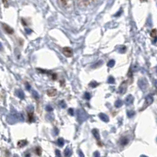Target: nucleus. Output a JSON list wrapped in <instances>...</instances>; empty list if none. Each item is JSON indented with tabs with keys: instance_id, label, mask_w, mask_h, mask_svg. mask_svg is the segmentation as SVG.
<instances>
[{
	"instance_id": "f257e3e1",
	"label": "nucleus",
	"mask_w": 157,
	"mask_h": 157,
	"mask_svg": "<svg viewBox=\"0 0 157 157\" xmlns=\"http://www.w3.org/2000/svg\"><path fill=\"white\" fill-rule=\"evenodd\" d=\"M62 52L67 57H71L73 55V50H71L70 47H64L63 48Z\"/></svg>"
},
{
	"instance_id": "f03ea898",
	"label": "nucleus",
	"mask_w": 157,
	"mask_h": 157,
	"mask_svg": "<svg viewBox=\"0 0 157 157\" xmlns=\"http://www.w3.org/2000/svg\"><path fill=\"white\" fill-rule=\"evenodd\" d=\"M127 81H124V82H123V83L121 84L120 86L119 87L118 92L119 93V94H123L126 92V91H127Z\"/></svg>"
},
{
	"instance_id": "7ed1b4c3",
	"label": "nucleus",
	"mask_w": 157,
	"mask_h": 157,
	"mask_svg": "<svg viewBox=\"0 0 157 157\" xmlns=\"http://www.w3.org/2000/svg\"><path fill=\"white\" fill-rule=\"evenodd\" d=\"M82 112L83 111H81V110H78V119H79L80 122H81V123L86 119V113H85V112L82 113Z\"/></svg>"
},
{
	"instance_id": "20e7f679",
	"label": "nucleus",
	"mask_w": 157,
	"mask_h": 157,
	"mask_svg": "<svg viewBox=\"0 0 157 157\" xmlns=\"http://www.w3.org/2000/svg\"><path fill=\"white\" fill-rule=\"evenodd\" d=\"M28 121L29 122H32L34 119V116H33V108L28 107Z\"/></svg>"
},
{
	"instance_id": "39448f33",
	"label": "nucleus",
	"mask_w": 157,
	"mask_h": 157,
	"mask_svg": "<svg viewBox=\"0 0 157 157\" xmlns=\"http://www.w3.org/2000/svg\"><path fill=\"white\" fill-rule=\"evenodd\" d=\"M2 27H3V29L6 31V32L8 33V34L12 35V34H13V32H14V31H13V28H10V27L9 25H7V24H2Z\"/></svg>"
},
{
	"instance_id": "423d86ee",
	"label": "nucleus",
	"mask_w": 157,
	"mask_h": 157,
	"mask_svg": "<svg viewBox=\"0 0 157 157\" xmlns=\"http://www.w3.org/2000/svg\"><path fill=\"white\" fill-rule=\"evenodd\" d=\"M153 97L150 96V95H149V96L145 98V105H144V106H143V109L145 108L147 106H149V105H151V104L153 103Z\"/></svg>"
},
{
	"instance_id": "0eeeda50",
	"label": "nucleus",
	"mask_w": 157,
	"mask_h": 157,
	"mask_svg": "<svg viewBox=\"0 0 157 157\" xmlns=\"http://www.w3.org/2000/svg\"><path fill=\"white\" fill-rule=\"evenodd\" d=\"M125 104L127 105H130L133 101V97L132 95H128L126 98H125Z\"/></svg>"
},
{
	"instance_id": "6e6552de",
	"label": "nucleus",
	"mask_w": 157,
	"mask_h": 157,
	"mask_svg": "<svg viewBox=\"0 0 157 157\" xmlns=\"http://www.w3.org/2000/svg\"><path fill=\"white\" fill-rule=\"evenodd\" d=\"M47 94L48 96H50V97H54V96H55V95L57 94V90L54 88H51L50 89V90H48Z\"/></svg>"
},
{
	"instance_id": "1a4fd4ad",
	"label": "nucleus",
	"mask_w": 157,
	"mask_h": 157,
	"mask_svg": "<svg viewBox=\"0 0 157 157\" xmlns=\"http://www.w3.org/2000/svg\"><path fill=\"white\" fill-rule=\"evenodd\" d=\"M128 142H129V139L127 138H126V137L121 138V139L119 140V143H120L121 145H123V146L127 145V144H128Z\"/></svg>"
},
{
	"instance_id": "9d476101",
	"label": "nucleus",
	"mask_w": 157,
	"mask_h": 157,
	"mask_svg": "<svg viewBox=\"0 0 157 157\" xmlns=\"http://www.w3.org/2000/svg\"><path fill=\"white\" fill-rule=\"evenodd\" d=\"M92 133H93V134H94V138H96L97 141H99L100 140V134H99L98 130H97V129H94L92 130Z\"/></svg>"
},
{
	"instance_id": "9b49d317",
	"label": "nucleus",
	"mask_w": 157,
	"mask_h": 157,
	"mask_svg": "<svg viewBox=\"0 0 157 157\" xmlns=\"http://www.w3.org/2000/svg\"><path fill=\"white\" fill-rule=\"evenodd\" d=\"M99 118L101 119V120H103L104 122H108V120H109L108 117L105 114H104V113H101V114H99Z\"/></svg>"
},
{
	"instance_id": "f8f14e48",
	"label": "nucleus",
	"mask_w": 157,
	"mask_h": 157,
	"mask_svg": "<svg viewBox=\"0 0 157 157\" xmlns=\"http://www.w3.org/2000/svg\"><path fill=\"white\" fill-rule=\"evenodd\" d=\"M28 144V142L25 140H21L17 142V146L20 147V148H22V147L25 146L26 144Z\"/></svg>"
},
{
	"instance_id": "ddd939ff",
	"label": "nucleus",
	"mask_w": 157,
	"mask_h": 157,
	"mask_svg": "<svg viewBox=\"0 0 157 157\" xmlns=\"http://www.w3.org/2000/svg\"><path fill=\"white\" fill-rule=\"evenodd\" d=\"M17 96L18 97H20L21 99H24V93H23V91H22L21 90H18V91H17Z\"/></svg>"
},
{
	"instance_id": "4468645a",
	"label": "nucleus",
	"mask_w": 157,
	"mask_h": 157,
	"mask_svg": "<svg viewBox=\"0 0 157 157\" xmlns=\"http://www.w3.org/2000/svg\"><path fill=\"white\" fill-rule=\"evenodd\" d=\"M57 144L59 145V146L62 147L64 144H65V141H64V139L61 138H58L57 139Z\"/></svg>"
},
{
	"instance_id": "2eb2a0df",
	"label": "nucleus",
	"mask_w": 157,
	"mask_h": 157,
	"mask_svg": "<svg viewBox=\"0 0 157 157\" xmlns=\"http://www.w3.org/2000/svg\"><path fill=\"white\" fill-rule=\"evenodd\" d=\"M122 105H123V101H121V100L116 101V103H115V106H116V108H120Z\"/></svg>"
},
{
	"instance_id": "dca6fc26",
	"label": "nucleus",
	"mask_w": 157,
	"mask_h": 157,
	"mask_svg": "<svg viewBox=\"0 0 157 157\" xmlns=\"http://www.w3.org/2000/svg\"><path fill=\"white\" fill-rule=\"evenodd\" d=\"M35 153H36L38 156H41L42 154V149L40 147H37L36 149H35Z\"/></svg>"
},
{
	"instance_id": "f3484780",
	"label": "nucleus",
	"mask_w": 157,
	"mask_h": 157,
	"mask_svg": "<svg viewBox=\"0 0 157 157\" xmlns=\"http://www.w3.org/2000/svg\"><path fill=\"white\" fill-rule=\"evenodd\" d=\"M71 150L68 148V149H65V156H71Z\"/></svg>"
},
{
	"instance_id": "a211bd4d",
	"label": "nucleus",
	"mask_w": 157,
	"mask_h": 157,
	"mask_svg": "<svg viewBox=\"0 0 157 157\" xmlns=\"http://www.w3.org/2000/svg\"><path fill=\"white\" fill-rule=\"evenodd\" d=\"M108 83H115V79L112 76H109L108 80Z\"/></svg>"
},
{
	"instance_id": "6ab92c4d",
	"label": "nucleus",
	"mask_w": 157,
	"mask_h": 157,
	"mask_svg": "<svg viewBox=\"0 0 157 157\" xmlns=\"http://www.w3.org/2000/svg\"><path fill=\"white\" fill-rule=\"evenodd\" d=\"M115 65V60H111L108 63V66L110 67V68H112V67L114 66Z\"/></svg>"
},
{
	"instance_id": "aec40b11",
	"label": "nucleus",
	"mask_w": 157,
	"mask_h": 157,
	"mask_svg": "<svg viewBox=\"0 0 157 157\" xmlns=\"http://www.w3.org/2000/svg\"><path fill=\"white\" fill-rule=\"evenodd\" d=\"M32 95H33V97L35 98V99H39V94H38V93L36 92V91H32Z\"/></svg>"
},
{
	"instance_id": "412c9836",
	"label": "nucleus",
	"mask_w": 157,
	"mask_h": 157,
	"mask_svg": "<svg viewBox=\"0 0 157 157\" xmlns=\"http://www.w3.org/2000/svg\"><path fill=\"white\" fill-rule=\"evenodd\" d=\"M60 107L63 108H65L67 107L66 103L65 102V101H60Z\"/></svg>"
},
{
	"instance_id": "4be33fe9",
	"label": "nucleus",
	"mask_w": 157,
	"mask_h": 157,
	"mask_svg": "<svg viewBox=\"0 0 157 157\" xmlns=\"http://www.w3.org/2000/svg\"><path fill=\"white\" fill-rule=\"evenodd\" d=\"M134 114H135V112H133V111H131V112H130H130H127V116H128V117H130V118L132 117V116H133V115Z\"/></svg>"
},
{
	"instance_id": "5701e85b",
	"label": "nucleus",
	"mask_w": 157,
	"mask_h": 157,
	"mask_svg": "<svg viewBox=\"0 0 157 157\" xmlns=\"http://www.w3.org/2000/svg\"><path fill=\"white\" fill-rule=\"evenodd\" d=\"M156 33H157L156 29H153V30L152 31V32H151V36L155 37L156 35Z\"/></svg>"
},
{
	"instance_id": "b1692460",
	"label": "nucleus",
	"mask_w": 157,
	"mask_h": 157,
	"mask_svg": "<svg viewBox=\"0 0 157 157\" xmlns=\"http://www.w3.org/2000/svg\"><path fill=\"white\" fill-rule=\"evenodd\" d=\"M84 97H85V98H86V99H87V100L91 99V94H90L89 93H86Z\"/></svg>"
},
{
	"instance_id": "393cba45",
	"label": "nucleus",
	"mask_w": 157,
	"mask_h": 157,
	"mask_svg": "<svg viewBox=\"0 0 157 157\" xmlns=\"http://www.w3.org/2000/svg\"><path fill=\"white\" fill-rule=\"evenodd\" d=\"M46 111H48V112H52V111H53V108H52L51 106L50 105L46 106Z\"/></svg>"
},
{
	"instance_id": "a878e982",
	"label": "nucleus",
	"mask_w": 157,
	"mask_h": 157,
	"mask_svg": "<svg viewBox=\"0 0 157 157\" xmlns=\"http://www.w3.org/2000/svg\"><path fill=\"white\" fill-rule=\"evenodd\" d=\"M90 86L92 87H96L97 86H98V83H95V82H92L91 83H90Z\"/></svg>"
},
{
	"instance_id": "bb28decb",
	"label": "nucleus",
	"mask_w": 157,
	"mask_h": 157,
	"mask_svg": "<svg viewBox=\"0 0 157 157\" xmlns=\"http://www.w3.org/2000/svg\"><path fill=\"white\" fill-rule=\"evenodd\" d=\"M69 112L70 113V115H71V116H73V115L75 114V113H74V111H73V109H72V108H69Z\"/></svg>"
},
{
	"instance_id": "cd10ccee",
	"label": "nucleus",
	"mask_w": 157,
	"mask_h": 157,
	"mask_svg": "<svg viewBox=\"0 0 157 157\" xmlns=\"http://www.w3.org/2000/svg\"><path fill=\"white\" fill-rule=\"evenodd\" d=\"M52 79L53 80H57V75L56 74H52Z\"/></svg>"
},
{
	"instance_id": "c85d7f7f",
	"label": "nucleus",
	"mask_w": 157,
	"mask_h": 157,
	"mask_svg": "<svg viewBox=\"0 0 157 157\" xmlns=\"http://www.w3.org/2000/svg\"><path fill=\"white\" fill-rule=\"evenodd\" d=\"M25 31L27 32V33H28V34H30V33L32 32V30H31V29H29V28H25Z\"/></svg>"
},
{
	"instance_id": "c756f323",
	"label": "nucleus",
	"mask_w": 157,
	"mask_h": 157,
	"mask_svg": "<svg viewBox=\"0 0 157 157\" xmlns=\"http://www.w3.org/2000/svg\"><path fill=\"white\" fill-rule=\"evenodd\" d=\"M125 51H126V47H125V46H123V47H122V49L120 50V52L121 53H124Z\"/></svg>"
},
{
	"instance_id": "7c9ffc66",
	"label": "nucleus",
	"mask_w": 157,
	"mask_h": 157,
	"mask_svg": "<svg viewBox=\"0 0 157 157\" xmlns=\"http://www.w3.org/2000/svg\"><path fill=\"white\" fill-rule=\"evenodd\" d=\"M56 156H60V153L59 150H56Z\"/></svg>"
},
{
	"instance_id": "2f4dec72",
	"label": "nucleus",
	"mask_w": 157,
	"mask_h": 157,
	"mask_svg": "<svg viewBox=\"0 0 157 157\" xmlns=\"http://www.w3.org/2000/svg\"><path fill=\"white\" fill-rule=\"evenodd\" d=\"M94 156H99V153H97V152H96V153H94Z\"/></svg>"
},
{
	"instance_id": "473e14b6",
	"label": "nucleus",
	"mask_w": 157,
	"mask_h": 157,
	"mask_svg": "<svg viewBox=\"0 0 157 157\" xmlns=\"http://www.w3.org/2000/svg\"><path fill=\"white\" fill-rule=\"evenodd\" d=\"M26 87H27V89H28V90H30V89H31L30 86L28 85V83H26Z\"/></svg>"
}]
</instances>
